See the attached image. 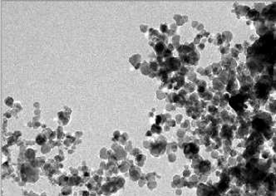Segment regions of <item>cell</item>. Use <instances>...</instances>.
<instances>
[{
  "instance_id": "cell-2",
  "label": "cell",
  "mask_w": 276,
  "mask_h": 196,
  "mask_svg": "<svg viewBox=\"0 0 276 196\" xmlns=\"http://www.w3.org/2000/svg\"><path fill=\"white\" fill-rule=\"evenodd\" d=\"M211 164L210 161L208 160H205V161H201V163L200 164V172L205 175H208V174L211 173Z\"/></svg>"
},
{
  "instance_id": "cell-1",
  "label": "cell",
  "mask_w": 276,
  "mask_h": 196,
  "mask_svg": "<svg viewBox=\"0 0 276 196\" xmlns=\"http://www.w3.org/2000/svg\"><path fill=\"white\" fill-rule=\"evenodd\" d=\"M253 125V128L254 130L258 131L259 133L262 132L263 134L265 133L266 131H268L270 129V126H269V123H267L265 120L259 118V119H255L252 123Z\"/></svg>"
},
{
  "instance_id": "cell-5",
  "label": "cell",
  "mask_w": 276,
  "mask_h": 196,
  "mask_svg": "<svg viewBox=\"0 0 276 196\" xmlns=\"http://www.w3.org/2000/svg\"><path fill=\"white\" fill-rule=\"evenodd\" d=\"M250 196H254V195H250Z\"/></svg>"
},
{
  "instance_id": "cell-3",
  "label": "cell",
  "mask_w": 276,
  "mask_h": 196,
  "mask_svg": "<svg viewBox=\"0 0 276 196\" xmlns=\"http://www.w3.org/2000/svg\"><path fill=\"white\" fill-rule=\"evenodd\" d=\"M262 156H263V158H264V159H268L269 157H270V152H269V151H267V150H265V152L263 153Z\"/></svg>"
},
{
  "instance_id": "cell-4",
  "label": "cell",
  "mask_w": 276,
  "mask_h": 196,
  "mask_svg": "<svg viewBox=\"0 0 276 196\" xmlns=\"http://www.w3.org/2000/svg\"><path fill=\"white\" fill-rule=\"evenodd\" d=\"M230 155L234 157V156H235L236 155V151H235V150H231L230 151Z\"/></svg>"
}]
</instances>
